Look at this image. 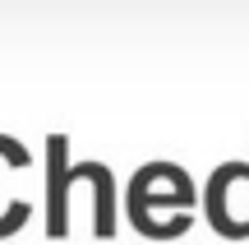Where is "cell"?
<instances>
[{
  "instance_id": "obj_1",
  "label": "cell",
  "mask_w": 249,
  "mask_h": 245,
  "mask_svg": "<svg viewBox=\"0 0 249 245\" xmlns=\"http://www.w3.org/2000/svg\"><path fill=\"white\" fill-rule=\"evenodd\" d=\"M65 190H70V176H65V139H51V236L65 231Z\"/></svg>"
}]
</instances>
